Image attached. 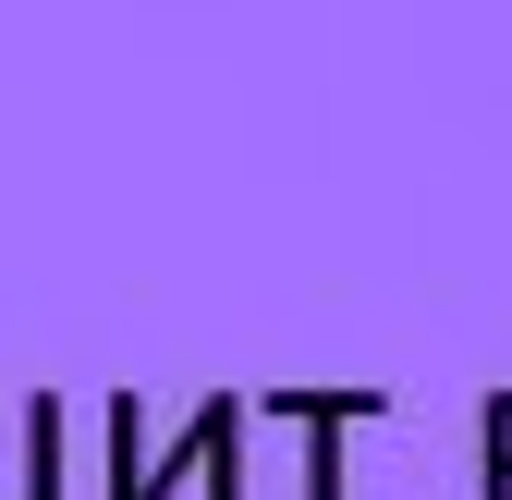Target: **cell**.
<instances>
[{
  "label": "cell",
  "instance_id": "cell-3",
  "mask_svg": "<svg viewBox=\"0 0 512 500\" xmlns=\"http://www.w3.org/2000/svg\"><path fill=\"white\" fill-rule=\"evenodd\" d=\"M61 440H74V403L25 391V415H13V488L0 500H61Z\"/></svg>",
  "mask_w": 512,
  "mask_h": 500
},
{
  "label": "cell",
  "instance_id": "cell-4",
  "mask_svg": "<svg viewBox=\"0 0 512 500\" xmlns=\"http://www.w3.org/2000/svg\"><path fill=\"white\" fill-rule=\"evenodd\" d=\"M476 476H512V391H488L476 415Z\"/></svg>",
  "mask_w": 512,
  "mask_h": 500
},
{
  "label": "cell",
  "instance_id": "cell-1",
  "mask_svg": "<svg viewBox=\"0 0 512 500\" xmlns=\"http://www.w3.org/2000/svg\"><path fill=\"white\" fill-rule=\"evenodd\" d=\"M244 391H208L183 403V440H159L135 391L98 403V440H110V500H171L183 476H196V500H244Z\"/></svg>",
  "mask_w": 512,
  "mask_h": 500
},
{
  "label": "cell",
  "instance_id": "cell-5",
  "mask_svg": "<svg viewBox=\"0 0 512 500\" xmlns=\"http://www.w3.org/2000/svg\"><path fill=\"white\" fill-rule=\"evenodd\" d=\"M476 500H512V476H488V488H476Z\"/></svg>",
  "mask_w": 512,
  "mask_h": 500
},
{
  "label": "cell",
  "instance_id": "cell-2",
  "mask_svg": "<svg viewBox=\"0 0 512 500\" xmlns=\"http://www.w3.org/2000/svg\"><path fill=\"white\" fill-rule=\"evenodd\" d=\"M244 415L293 427V452H305V500H342V440L391 415V391H244Z\"/></svg>",
  "mask_w": 512,
  "mask_h": 500
}]
</instances>
